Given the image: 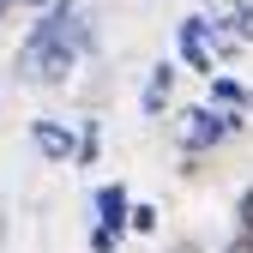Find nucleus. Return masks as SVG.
Segmentation results:
<instances>
[{
    "label": "nucleus",
    "mask_w": 253,
    "mask_h": 253,
    "mask_svg": "<svg viewBox=\"0 0 253 253\" xmlns=\"http://www.w3.org/2000/svg\"><path fill=\"white\" fill-rule=\"evenodd\" d=\"M90 253H115V235H109V229H97V235H90Z\"/></svg>",
    "instance_id": "obj_10"
},
{
    "label": "nucleus",
    "mask_w": 253,
    "mask_h": 253,
    "mask_svg": "<svg viewBox=\"0 0 253 253\" xmlns=\"http://www.w3.org/2000/svg\"><path fill=\"white\" fill-rule=\"evenodd\" d=\"M235 126H241V115H229V109H187V115H181V145H187V151L223 145Z\"/></svg>",
    "instance_id": "obj_2"
},
{
    "label": "nucleus",
    "mask_w": 253,
    "mask_h": 253,
    "mask_svg": "<svg viewBox=\"0 0 253 253\" xmlns=\"http://www.w3.org/2000/svg\"><path fill=\"white\" fill-rule=\"evenodd\" d=\"M24 6H48V0H24Z\"/></svg>",
    "instance_id": "obj_13"
},
{
    "label": "nucleus",
    "mask_w": 253,
    "mask_h": 253,
    "mask_svg": "<svg viewBox=\"0 0 253 253\" xmlns=\"http://www.w3.org/2000/svg\"><path fill=\"white\" fill-rule=\"evenodd\" d=\"M229 12H235V18L247 24V37H253V6H247V0H235V6H229Z\"/></svg>",
    "instance_id": "obj_11"
},
{
    "label": "nucleus",
    "mask_w": 253,
    "mask_h": 253,
    "mask_svg": "<svg viewBox=\"0 0 253 253\" xmlns=\"http://www.w3.org/2000/svg\"><path fill=\"white\" fill-rule=\"evenodd\" d=\"M211 97L223 103V109H253V90H241L235 79H211Z\"/></svg>",
    "instance_id": "obj_7"
},
{
    "label": "nucleus",
    "mask_w": 253,
    "mask_h": 253,
    "mask_svg": "<svg viewBox=\"0 0 253 253\" xmlns=\"http://www.w3.org/2000/svg\"><path fill=\"white\" fill-rule=\"evenodd\" d=\"M241 241L253 247V193H241Z\"/></svg>",
    "instance_id": "obj_9"
},
{
    "label": "nucleus",
    "mask_w": 253,
    "mask_h": 253,
    "mask_svg": "<svg viewBox=\"0 0 253 253\" xmlns=\"http://www.w3.org/2000/svg\"><path fill=\"white\" fill-rule=\"evenodd\" d=\"M48 18L18 42V79L24 84H67V73L84 60L90 30L79 18V0H48Z\"/></svg>",
    "instance_id": "obj_1"
},
{
    "label": "nucleus",
    "mask_w": 253,
    "mask_h": 253,
    "mask_svg": "<svg viewBox=\"0 0 253 253\" xmlns=\"http://www.w3.org/2000/svg\"><path fill=\"white\" fill-rule=\"evenodd\" d=\"M229 253H253V247H247V241H235V247H229Z\"/></svg>",
    "instance_id": "obj_12"
},
{
    "label": "nucleus",
    "mask_w": 253,
    "mask_h": 253,
    "mask_svg": "<svg viewBox=\"0 0 253 253\" xmlns=\"http://www.w3.org/2000/svg\"><path fill=\"white\" fill-rule=\"evenodd\" d=\"M126 229L151 235V229H157V205H133V211H126Z\"/></svg>",
    "instance_id": "obj_8"
},
{
    "label": "nucleus",
    "mask_w": 253,
    "mask_h": 253,
    "mask_svg": "<svg viewBox=\"0 0 253 253\" xmlns=\"http://www.w3.org/2000/svg\"><path fill=\"white\" fill-rule=\"evenodd\" d=\"M181 60H187V67H193V73H217V37H211V24L205 18H187L181 24Z\"/></svg>",
    "instance_id": "obj_3"
},
{
    "label": "nucleus",
    "mask_w": 253,
    "mask_h": 253,
    "mask_svg": "<svg viewBox=\"0 0 253 253\" xmlns=\"http://www.w3.org/2000/svg\"><path fill=\"white\" fill-rule=\"evenodd\" d=\"M6 6H12V0H0V12H6Z\"/></svg>",
    "instance_id": "obj_14"
},
{
    "label": "nucleus",
    "mask_w": 253,
    "mask_h": 253,
    "mask_svg": "<svg viewBox=\"0 0 253 253\" xmlns=\"http://www.w3.org/2000/svg\"><path fill=\"white\" fill-rule=\"evenodd\" d=\"M30 139H37V151L48 157V163H67V157H79L73 126H60V121H37V126H30Z\"/></svg>",
    "instance_id": "obj_4"
},
{
    "label": "nucleus",
    "mask_w": 253,
    "mask_h": 253,
    "mask_svg": "<svg viewBox=\"0 0 253 253\" xmlns=\"http://www.w3.org/2000/svg\"><path fill=\"white\" fill-rule=\"evenodd\" d=\"M126 211H133V199H126V187H121V181L97 187V229L121 235V229H126Z\"/></svg>",
    "instance_id": "obj_5"
},
{
    "label": "nucleus",
    "mask_w": 253,
    "mask_h": 253,
    "mask_svg": "<svg viewBox=\"0 0 253 253\" xmlns=\"http://www.w3.org/2000/svg\"><path fill=\"white\" fill-rule=\"evenodd\" d=\"M169 90H175V67H169V60H157V67H151V79H145V115H163V103H169Z\"/></svg>",
    "instance_id": "obj_6"
}]
</instances>
